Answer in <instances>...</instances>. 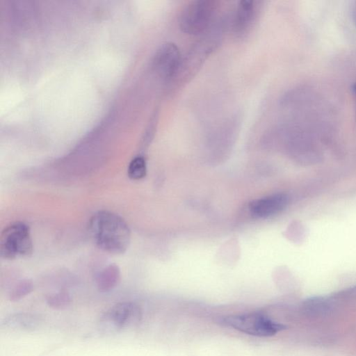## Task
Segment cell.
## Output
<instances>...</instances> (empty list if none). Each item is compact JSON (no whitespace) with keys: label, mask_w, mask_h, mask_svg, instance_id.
I'll return each mask as SVG.
<instances>
[{"label":"cell","mask_w":356,"mask_h":356,"mask_svg":"<svg viewBox=\"0 0 356 356\" xmlns=\"http://www.w3.org/2000/svg\"><path fill=\"white\" fill-rule=\"evenodd\" d=\"M88 232L95 245L111 254L124 253L131 243V229L126 221L109 211L95 213L89 220Z\"/></svg>","instance_id":"obj_1"},{"label":"cell","mask_w":356,"mask_h":356,"mask_svg":"<svg viewBox=\"0 0 356 356\" xmlns=\"http://www.w3.org/2000/svg\"><path fill=\"white\" fill-rule=\"evenodd\" d=\"M33 250L29 227L21 221L6 226L0 235V256L6 259L29 257Z\"/></svg>","instance_id":"obj_2"},{"label":"cell","mask_w":356,"mask_h":356,"mask_svg":"<svg viewBox=\"0 0 356 356\" xmlns=\"http://www.w3.org/2000/svg\"><path fill=\"white\" fill-rule=\"evenodd\" d=\"M220 323L246 334L266 337L276 334L285 326L259 312L231 315L220 319Z\"/></svg>","instance_id":"obj_3"},{"label":"cell","mask_w":356,"mask_h":356,"mask_svg":"<svg viewBox=\"0 0 356 356\" xmlns=\"http://www.w3.org/2000/svg\"><path fill=\"white\" fill-rule=\"evenodd\" d=\"M217 3L212 0H197L188 3L179 16L178 24L181 31L189 35L204 32L213 19Z\"/></svg>","instance_id":"obj_4"},{"label":"cell","mask_w":356,"mask_h":356,"mask_svg":"<svg viewBox=\"0 0 356 356\" xmlns=\"http://www.w3.org/2000/svg\"><path fill=\"white\" fill-rule=\"evenodd\" d=\"M141 312L138 305L129 302H120L103 315L101 323L107 329L118 330L139 321Z\"/></svg>","instance_id":"obj_5"},{"label":"cell","mask_w":356,"mask_h":356,"mask_svg":"<svg viewBox=\"0 0 356 356\" xmlns=\"http://www.w3.org/2000/svg\"><path fill=\"white\" fill-rule=\"evenodd\" d=\"M181 64L179 50L177 45L172 42L163 44L153 58L154 70L165 79L173 78L179 72Z\"/></svg>","instance_id":"obj_6"},{"label":"cell","mask_w":356,"mask_h":356,"mask_svg":"<svg viewBox=\"0 0 356 356\" xmlns=\"http://www.w3.org/2000/svg\"><path fill=\"white\" fill-rule=\"evenodd\" d=\"M289 201L286 194L278 193L251 202L249 209L254 218H266L284 210Z\"/></svg>","instance_id":"obj_7"},{"label":"cell","mask_w":356,"mask_h":356,"mask_svg":"<svg viewBox=\"0 0 356 356\" xmlns=\"http://www.w3.org/2000/svg\"><path fill=\"white\" fill-rule=\"evenodd\" d=\"M258 2L243 0L236 6L233 19V31L237 35L245 34L254 22L259 10Z\"/></svg>","instance_id":"obj_8"},{"label":"cell","mask_w":356,"mask_h":356,"mask_svg":"<svg viewBox=\"0 0 356 356\" xmlns=\"http://www.w3.org/2000/svg\"><path fill=\"white\" fill-rule=\"evenodd\" d=\"M120 280V269L115 264H110L99 270L95 277L99 290L106 291L112 289Z\"/></svg>","instance_id":"obj_9"},{"label":"cell","mask_w":356,"mask_h":356,"mask_svg":"<svg viewBox=\"0 0 356 356\" xmlns=\"http://www.w3.org/2000/svg\"><path fill=\"white\" fill-rule=\"evenodd\" d=\"M147 173L146 161L144 157L137 156L129 163L127 169V175L132 180L143 179Z\"/></svg>","instance_id":"obj_10"},{"label":"cell","mask_w":356,"mask_h":356,"mask_svg":"<svg viewBox=\"0 0 356 356\" xmlns=\"http://www.w3.org/2000/svg\"><path fill=\"white\" fill-rule=\"evenodd\" d=\"M6 325L11 327H18L23 328L33 327L38 323V319L30 314H15L8 317L6 320Z\"/></svg>","instance_id":"obj_11"},{"label":"cell","mask_w":356,"mask_h":356,"mask_svg":"<svg viewBox=\"0 0 356 356\" xmlns=\"http://www.w3.org/2000/svg\"><path fill=\"white\" fill-rule=\"evenodd\" d=\"M32 289V283L29 280H24L14 289L12 298L17 299L29 293Z\"/></svg>","instance_id":"obj_12"},{"label":"cell","mask_w":356,"mask_h":356,"mask_svg":"<svg viewBox=\"0 0 356 356\" xmlns=\"http://www.w3.org/2000/svg\"><path fill=\"white\" fill-rule=\"evenodd\" d=\"M353 91L356 96V82H355L352 86Z\"/></svg>","instance_id":"obj_13"}]
</instances>
